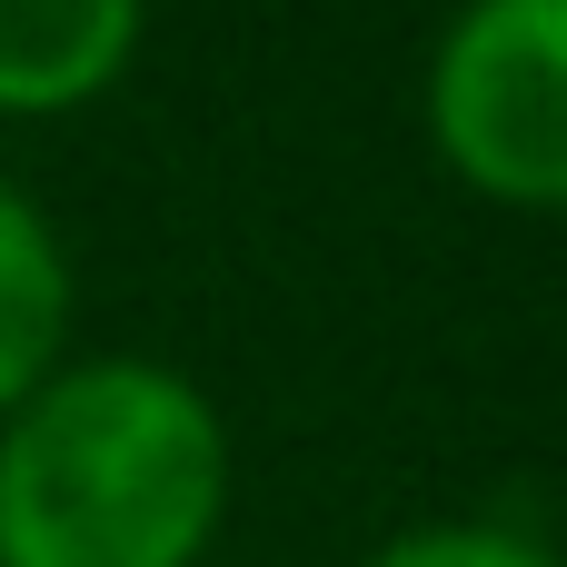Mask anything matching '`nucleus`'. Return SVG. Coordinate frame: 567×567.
<instances>
[{"instance_id":"nucleus-1","label":"nucleus","mask_w":567,"mask_h":567,"mask_svg":"<svg viewBox=\"0 0 567 567\" xmlns=\"http://www.w3.org/2000/svg\"><path fill=\"white\" fill-rule=\"evenodd\" d=\"M229 429L169 359H60L0 419V567H199Z\"/></svg>"},{"instance_id":"nucleus-2","label":"nucleus","mask_w":567,"mask_h":567,"mask_svg":"<svg viewBox=\"0 0 567 567\" xmlns=\"http://www.w3.org/2000/svg\"><path fill=\"white\" fill-rule=\"evenodd\" d=\"M429 150L458 189L558 219L567 209V0H458L429 80Z\"/></svg>"},{"instance_id":"nucleus-3","label":"nucleus","mask_w":567,"mask_h":567,"mask_svg":"<svg viewBox=\"0 0 567 567\" xmlns=\"http://www.w3.org/2000/svg\"><path fill=\"white\" fill-rule=\"evenodd\" d=\"M150 0H0V120L90 110L140 60Z\"/></svg>"},{"instance_id":"nucleus-4","label":"nucleus","mask_w":567,"mask_h":567,"mask_svg":"<svg viewBox=\"0 0 567 567\" xmlns=\"http://www.w3.org/2000/svg\"><path fill=\"white\" fill-rule=\"evenodd\" d=\"M70 359V249L20 179H0V419Z\"/></svg>"},{"instance_id":"nucleus-5","label":"nucleus","mask_w":567,"mask_h":567,"mask_svg":"<svg viewBox=\"0 0 567 567\" xmlns=\"http://www.w3.org/2000/svg\"><path fill=\"white\" fill-rule=\"evenodd\" d=\"M359 567H567V558L498 518H429V528H399L389 548H369Z\"/></svg>"}]
</instances>
